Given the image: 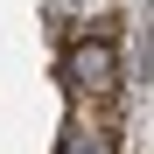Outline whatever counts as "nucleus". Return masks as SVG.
<instances>
[{"label": "nucleus", "instance_id": "f257e3e1", "mask_svg": "<svg viewBox=\"0 0 154 154\" xmlns=\"http://www.w3.org/2000/svg\"><path fill=\"white\" fill-rule=\"evenodd\" d=\"M63 70H70V84L84 91V98H112V84H119V63H112L105 35H98V42H77L70 56H63Z\"/></svg>", "mask_w": 154, "mask_h": 154}, {"label": "nucleus", "instance_id": "f03ea898", "mask_svg": "<svg viewBox=\"0 0 154 154\" xmlns=\"http://www.w3.org/2000/svg\"><path fill=\"white\" fill-rule=\"evenodd\" d=\"M63 154H112V140H105V133H77V126H70V133H63Z\"/></svg>", "mask_w": 154, "mask_h": 154}]
</instances>
